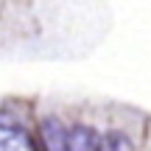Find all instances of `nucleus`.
Segmentation results:
<instances>
[{
  "instance_id": "obj_3",
  "label": "nucleus",
  "mask_w": 151,
  "mask_h": 151,
  "mask_svg": "<svg viewBox=\"0 0 151 151\" xmlns=\"http://www.w3.org/2000/svg\"><path fill=\"white\" fill-rule=\"evenodd\" d=\"M101 148H132V140L129 137H120L118 132H109L101 140Z\"/></svg>"
},
{
  "instance_id": "obj_2",
  "label": "nucleus",
  "mask_w": 151,
  "mask_h": 151,
  "mask_svg": "<svg viewBox=\"0 0 151 151\" xmlns=\"http://www.w3.org/2000/svg\"><path fill=\"white\" fill-rule=\"evenodd\" d=\"M42 137H45L48 148H67V129L56 118L42 120Z\"/></svg>"
},
{
  "instance_id": "obj_1",
  "label": "nucleus",
  "mask_w": 151,
  "mask_h": 151,
  "mask_svg": "<svg viewBox=\"0 0 151 151\" xmlns=\"http://www.w3.org/2000/svg\"><path fill=\"white\" fill-rule=\"evenodd\" d=\"M101 140H104V137H98L95 132L87 129V126H76V129L67 132V148H73V151H81V148H87V151L101 148Z\"/></svg>"
}]
</instances>
